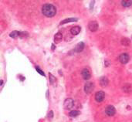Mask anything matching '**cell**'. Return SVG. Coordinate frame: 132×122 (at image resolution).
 <instances>
[{
    "label": "cell",
    "instance_id": "ac0fdd59",
    "mask_svg": "<svg viewBox=\"0 0 132 122\" xmlns=\"http://www.w3.org/2000/svg\"><path fill=\"white\" fill-rule=\"evenodd\" d=\"M36 70L38 71V72L39 73V74H41V75H43V76H45V74H44V72L43 71H42L39 68H38V67H36Z\"/></svg>",
    "mask_w": 132,
    "mask_h": 122
},
{
    "label": "cell",
    "instance_id": "6da1fadb",
    "mask_svg": "<svg viewBox=\"0 0 132 122\" xmlns=\"http://www.w3.org/2000/svg\"><path fill=\"white\" fill-rule=\"evenodd\" d=\"M42 12L47 17H53L57 13V9L52 4H45L42 7Z\"/></svg>",
    "mask_w": 132,
    "mask_h": 122
},
{
    "label": "cell",
    "instance_id": "7a4b0ae2",
    "mask_svg": "<svg viewBox=\"0 0 132 122\" xmlns=\"http://www.w3.org/2000/svg\"><path fill=\"white\" fill-rule=\"evenodd\" d=\"M94 89V84L92 82H87L84 86V90L86 94H90Z\"/></svg>",
    "mask_w": 132,
    "mask_h": 122
},
{
    "label": "cell",
    "instance_id": "52a82bcc",
    "mask_svg": "<svg viewBox=\"0 0 132 122\" xmlns=\"http://www.w3.org/2000/svg\"><path fill=\"white\" fill-rule=\"evenodd\" d=\"M119 60L121 63L125 64L129 61V56L128 53H122L119 56Z\"/></svg>",
    "mask_w": 132,
    "mask_h": 122
},
{
    "label": "cell",
    "instance_id": "7c38bea8",
    "mask_svg": "<svg viewBox=\"0 0 132 122\" xmlns=\"http://www.w3.org/2000/svg\"><path fill=\"white\" fill-rule=\"evenodd\" d=\"M78 19H76V18H69V19H66L64 20H63L62 22L60 23V25H63V24H66V23H71V22H76Z\"/></svg>",
    "mask_w": 132,
    "mask_h": 122
},
{
    "label": "cell",
    "instance_id": "4fadbf2b",
    "mask_svg": "<svg viewBox=\"0 0 132 122\" xmlns=\"http://www.w3.org/2000/svg\"><path fill=\"white\" fill-rule=\"evenodd\" d=\"M63 39V35L61 33H57L54 37V40L56 42H60Z\"/></svg>",
    "mask_w": 132,
    "mask_h": 122
},
{
    "label": "cell",
    "instance_id": "8992f818",
    "mask_svg": "<svg viewBox=\"0 0 132 122\" xmlns=\"http://www.w3.org/2000/svg\"><path fill=\"white\" fill-rule=\"evenodd\" d=\"M88 28L91 32H95L97 30V29H98V24H97L96 21H91V22L89 23Z\"/></svg>",
    "mask_w": 132,
    "mask_h": 122
},
{
    "label": "cell",
    "instance_id": "9a60e30c",
    "mask_svg": "<svg viewBox=\"0 0 132 122\" xmlns=\"http://www.w3.org/2000/svg\"><path fill=\"white\" fill-rule=\"evenodd\" d=\"M80 114V112L78 111H72L69 112V115L70 116L71 118H75L76 116H78Z\"/></svg>",
    "mask_w": 132,
    "mask_h": 122
},
{
    "label": "cell",
    "instance_id": "30bf717a",
    "mask_svg": "<svg viewBox=\"0 0 132 122\" xmlns=\"http://www.w3.org/2000/svg\"><path fill=\"white\" fill-rule=\"evenodd\" d=\"M80 30H81V29H80V26H74V27H73L71 30H70V33H71L72 35L76 36V35H77V34L80 33Z\"/></svg>",
    "mask_w": 132,
    "mask_h": 122
},
{
    "label": "cell",
    "instance_id": "8fae6325",
    "mask_svg": "<svg viewBox=\"0 0 132 122\" xmlns=\"http://www.w3.org/2000/svg\"><path fill=\"white\" fill-rule=\"evenodd\" d=\"M100 83L102 87H106L108 84V79L106 77H102L100 79Z\"/></svg>",
    "mask_w": 132,
    "mask_h": 122
},
{
    "label": "cell",
    "instance_id": "d6986e66",
    "mask_svg": "<svg viewBox=\"0 0 132 122\" xmlns=\"http://www.w3.org/2000/svg\"><path fill=\"white\" fill-rule=\"evenodd\" d=\"M50 83L53 84V81H54V79H55V77L51 74H50Z\"/></svg>",
    "mask_w": 132,
    "mask_h": 122
},
{
    "label": "cell",
    "instance_id": "5b68a950",
    "mask_svg": "<svg viewBox=\"0 0 132 122\" xmlns=\"http://www.w3.org/2000/svg\"><path fill=\"white\" fill-rule=\"evenodd\" d=\"M105 112H106V114H107L108 116H114L115 114V113H116V110H115L114 106L110 105V106L106 107Z\"/></svg>",
    "mask_w": 132,
    "mask_h": 122
},
{
    "label": "cell",
    "instance_id": "ffe728a7",
    "mask_svg": "<svg viewBox=\"0 0 132 122\" xmlns=\"http://www.w3.org/2000/svg\"><path fill=\"white\" fill-rule=\"evenodd\" d=\"M53 111H50V114H49V115H48V117L49 118H53Z\"/></svg>",
    "mask_w": 132,
    "mask_h": 122
},
{
    "label": "cell",
    "instance_id": "e0dca14e",
    "mask_svg": "<svg viewBox=\"0 0 132 122\" xmlns=\"http://www.w3.org/2000/svg\"><path fill=\"white\" fill-rule=\"evenodd\" d=\"M121 44L124 46H129L131 44V41L128 38H124L121 40Z\"/></svg>",
    "mask_w": 132,
    "mask_h": 122
},
{
    "label": "cell",
    "instance_id": "5bb4252c",
    "mask_svg": "<svg viewBox=\"0 0 132 122\" xmlns=\"http://www.w3.org/2000/svg\"><path fill=\"white\" fill-rule=\"evenodd\" d=\"M121 5L124 7H129L132 5V1H130V0H124V1H121Z\"/></svg>",
    "mask_w": 132,
    "mask_h": 122
},
{
    "label": "cell",
    "instance_id": "ba28073f",
    "mask_svg": "<svg viewBox=\"0 0 132 122\" xmlns=\"http://www.w3.org/2000/svg\"><path fill=\"white\" fill-rule=\"evenodd\" d=\"M81 74H82L83 78L84 79L85 81H88L89 79L90 78V73L89 70H88V69H87V68L83 69V70H82V73H81Z\"/></svg>",
    "mask_w": 132,
    "mask_h": 122
},
{
    "label": "cell",
    "instance_id": "277c9868",
    "mask_svg": "<svg viewBox=\"0 0 132 122\" xmlns=\"http://www.w3.org/2000/svg\"><path fill=\"white\" fill-rule=\"evenodd\" d=\"M104 97H105V94L103 91H98L95 94V100L97 102H101L103 100Z\"/></svg>",
    "mask_w": 132,
    "mask_h": 122
},
{
    "label": "cell",
    "instance_id": "2e32d148",
    "mask_svg": "<svg viewBox=\"0 0 132 122\" xmlns=\"http://www.w3.org/2000/svg\"><path fill=\"white\" fill-rule=\"evenodd\" d=\"M20 36V33L18 32V31H12L10 34H9V37L11 38H16Z\"/></svg>",
    "mask_w": 132,
    "mask_h": 122
},
{
    "label": "cell",
    "instance_id": "9c48e42d",
    "mask_svg": "<svg viewBox=\"0 0 132 122\" xmlns=\"http://www.w3.org/2000/svg\"><path fill=\"white\" fill-rule=\"evenodd\" d=\"M83 48H84V43H83V42H79V43L76 46L74 50H75V52L80 53L81 51H83Z\"/></svg>",
    "mask_w": 132,
    "mask_h": 122
},
{
    "label": "cell",
    "instance_id": "3957f363",
    "mask_svg": "<svg viewBox=\"0 0 132 122\" xmlns=\"http://www.w3.org/2000/svg\"><path fill=\"white\" fill-rule=\"evenodd\" d=\"M74 105V101L71 99V98H68L66 100H65L64 101V108L66 110H69L71 109L72 107Z\"/></svg>",
    "mask_w": 132,
    "mask_h": 122
}]
</instances>
